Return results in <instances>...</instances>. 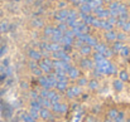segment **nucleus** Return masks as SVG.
<instances>
[{
  "instance_id": "1",
  "label": "nucleus",
  "mask_w": 130,
  "mask_h": 122,
  "mask_svg": "<svg viewBox=\"0 0 130 122\" xmlns=\"http://www.w3.org/2000/svg\"><path fill=\"white\" fill-rule=\"evenodd\" d=\"M39 84L43 87L44 89H51L53 87H56L57 84V77L54 73H48L47 76H41L39 77Z\"/></svg>"
},
{
  "instance_id": "2",
  "label": "nucleus",
  "mask_w": 130,
  "mask_h": 122,
  "mask_svg": "<svg viewBox=\"0 0 130 122\" xmlns=\"http://www.w3.org/2000/svg\"><path fill=\"white\" fill-rule=\"evenodd\" d=\"M110 14H111V16H115V18L125 15V14H128L126 13V6L120 4V3H112L110 5Z\"/></svg>"
},
{
  "instance_id": "3",
  "label": "nucleus",
  "mask_w": 130,
  "mask_h": 122,
  "mask_svg": "<svg viewBox=\"0 0 130 122\" xmlns=\"http://www.w3.org/2000/svg\"><path fill=\"white\" fill-rule=\"evenodd\" d=\"M39 96H41V97H44V98H48V99L52 102V105L58 103V102H59V99H61L59 94H58L57 92L52 91V89H43V91L41 92V94H39Z\"/></svg>"
},
{
  "instance_id": "4",
  "label": "nucleus",
  "mask_w": 130,
  "mask_h": 122,
  "mask_svg": "<svg viewBox=\"0 0 130 122\" xmlns=\"http://www.w3.org/2000/svg\"><path fill=\"white\" fill-rule=\"evenodd\" d=\"M39 69L44 72V73H51L52 72V68H53V62L51 60V59H48V58H44V59H41L39 60Z\"/></svg>"
},
{
  "instance_id": "5",
  "label": "nucleus",
  "mask_w": 130,
  "mask_h": 122,
  "mask_svg": "<svg viewBox=\"0 0 130 122\" xmlns=\"http://www.w3.org/2000/svg\"><path fill=\"white\" fill-rule=\"evenodd\" d=\"M95 49H96L97 53H100V54H102V55H105V57H111V55H112V50H110L105 44L97 43L96 47H95Z\"/></svg>"
},
{
  "instance_id": "6",
  "label": "nucleus",
  "mask_w": 130,
  "mask_h": 122,
  "mask_svg": "<svg viewBox=\"0 0 130 122\" xmlns=\"http://www.w3.org/2000/svg\"><path fill=\"white\" fill-rule=\"evenodd\" d=\"M52 57H53L54 59H58V60H64V62H67V63H70V60H71L70 55H68L64 50H58V52H54V53L52 54Z\"/></svg>"
},
{
  "instance_id": "7",
  "label": "nucleus",
  "mask_w": 130,
  "mask_h": 122,
  "mask_svg": "<svg viewBox=\"0 0 130 122\" xmlns=\"http://www.w3.org/2000/svg\"><path fill=\"white\" fill-rule=\"evenodd\" d=\"M93 11H95L96 16H97L99 19H102V20H105V19H107V18H110V16H111L110 10H105V9H102L101 6H100V8H97V9H95Z\"/></svg>"
},
{
  "instance_id": "8",
  "label": "nucleus",
  "mask_w": 130,
  "mask_h": 122,
  "mask_svg": "<svg viewBox=\"0 0 130 122\" xmlns=\"http://www.w3.org/2000/svg\"><path fill=\"white\" fill-rule=\"evenodd\" d=\"M70 67H71L70 63H67V62H64V60H58V59H56V60L53 62V68H54V69H63V71H66V73H67V69H68Z\"/></svg>"
},
{
  "instance_id": "9",
  "label": "nucleus",
  "mask_w": 130,
  "mask_h": 122,
  "mask_svg": "<svg viewBox=\"0 0 130 122\" xmlns=\"http://www.w3.org/2000/svg\"><path fill=\"white\" fill-rule=\"evenodd\" d=\"M67 97L68 98H72V97H76V96H78L81 92H82V89H81V87L80 86H76V87H71V88H67Z\"/></svg>"
},
{
  "instance_id": "10",
  "label": "nucleus",
  "mask_w": 130,
  "mask_h": 122,
  "mask_svg": "<svg viewBox=\"0 0 130 122\" xmlns=\"http://www.w3.org/2000/svg\"><path fill=\"white\" fill-rule=\"evenodd\" d=\"M43 47L51 53H54V52H58V50H62V47L59 43H48V44H43Z\"/></svg>"
},
{
  "instance_id": "11",
  "label": "nucleus",
  "mask_w": 130,
  "mask_h": 122,
  "mask_svg": "<svg viewBox=\"0 0 130 122\" xmlns=\"http://www.w3.org/2000/svg\"><path fill=\"white\" fill-rule=\"evenodd\" d=\"M52 111H54L57 113H64L67 111V105H64L62 102L54 103V105H52Z\"/></svg>"
},
{
  "instance_id": "12",
  "label": "nucleus",
  "mask_w": 130,
  "mask_h": 122,
  "mask_svg": "<svg viewBox=\"0 0 130 122\" xmlns=\"http://www.w3.org/2000/svg\"><path fill=\"white\" fill-rule=\"evenodd\" d=\"M67 77L71 78V79H76V78L80 77V71L76 67H70L67 69Z\"/></svg>"
},
{
  "instance_id": "13",
  "label": "nucleus",
  "mask_w": 130,
  "mask_h": 122,
  "mask_svg": "<svg viewBox=\"0 0 130 122\" xmlns=\"http://www.w3.org/2000/svg\"><path fill=\"white\" fill-rule=\"evenodd\" d=\"M28 55L32 58V60H41L42 59V53L38 52V50H34V49L29 50L28 52Z\"/></svg>"
},
{
  "instance_id": "14",
  "label": "nucleus",
  "mask_w": 130,
  "mask_h": 122,
  "mask_svg": "<svg viewBox=\"0 0 130 122\" xmlns=\"http://www.w3.org/2000/svg\"><path fill=\"white\" fill-rule=\"evenodd\" d=\"M39 116L43 120H52V112H51L49 108H42L41 112H39Z\"/></svg>"
},
{
  "instance_id": "15",
  "label": "nucleus",
  "mask_w": 130,
  "mask_h": 122,
  "mask_svg": "<svg viewBox=\"0 0 130 122\" xmlns=\"http://www.w3.org/2000/svg\"><path fill=\"white\" fill-rule=\"evenodd\" d=\"M38 102L42 105L43 108H52V102L48 99V98H44V97H38Z\"/></svg>"
},
{
  "instance_id": "16",
  "label": "nucleus",
  "mask_w": 130,
  "mask_h": 122,
  "mask_svg": "<svg viewBox=\"0 0 130 122\" xmlns=\"http://www.w3.org/2000/svg\"><path fill=\"white\" fill-rule=\"evenodd\" d=\"M68 18V11L67 10H61L56 14V19L59 20V22H63V20H67Z\"/></svg>"
},
{
  "instance_id": "17",
  "label": "nucleus",
  "mask_w": 130,
  "mask_h": 122,
  "mask_svg": "<svg viewBox=\"0 0 130 122\" xmlns=\"http://www.w3.org/2000/svg\"><path fill=\"white\" fill-rule=\"evenodd\" d=\"M87 4L91 6L92 10H95V9H97V8H100L102 5V0H88Z\"/></svg>"
},
{
  "instance_id": "18",
  "label": "nucleus",
  "mask_w": 130,
  "mask_h": 122,
  "mask_svg": "<svg viewBox=\"0 0 130 122\" xmlns=\"http://www.w3.org/2000/svg\"><path fill=\"white\" fill-rule=\"evenodd\" d=\"M105 38L110 42L116 40V39H118V33H115V32H112V30H109V32L105 33Z\"/></svg>"
},
{
  "instance_id": "19",
  "label": "nucleus",
  "mask_w": 130,
  "mask_h": 122,
  "mask_svg": "<svg viewBox=\"0 0 130 122\" xmlns=\"http://www.w3.org/2000/svg\"><path fill=\"white\" fill-rule=\"evenodd\" d=\"M67 81H57V84H56V88L58 91H67Z\"/></svg>"
},
{
  "instance_id": "20",
  "label": "nucleus",
  "mask_w": 130,
  "mask_h": 122,
  "mask_svg": "<svg viewBox=\"0 0 130 122\" xmlns=\"http://www.w3.org/2000/svg\"><path fill=\"white\" fill-rule=\"evenodd\" d=\"M118 116H119V112H118V110H110V111L107 112V118L112 120L114 122H115V120L118 118Z\"/></svg>"
},
{
  "instance_id": "21",
  "label": "nucleus",
  "mask_w": 130,
  "mask_h": 122,
  "mask_svg": "<svg viewBox=\"0 0 130 122\" xmlns=\"http://www.w3.org/2000/svg\"><path fill=\"white\" fill-rule=\"evenodd\" d=\"M81 66H82V68H86V69H91L93 66H95V63L92 62V60H88V59H84L82 62H81Z\"/></svg>"
},
{
  "instance_id": "22",
  "label": "nucleus",
  "mask_w": 130,
  "mask_h": 122,
  "mask_svg": "<svg viewBox=\"0 0 130 122\" xmlns=\"http://www.w3.org/2000/svg\"><path fill=\"white\" fill-rule=\"evenodd\" d=\"M72 42H73L72 38H70V37H67V35L63 34V37H62V39H61V42H59V44H63V45H71Z\"/></svg>"
},
{
  "instance_id": "23",
  "label": "nucleus",
  "mask_w": 130,
  "mask_h": 122,
  "mask_svg": "<svg viewBox=\"0 0 130 122\" xmlns=\"http://www.w3.org/2000/svg\"><path fill=\"white\" fill-rule=\"evenodd\" d=\"M92 11V9H91V6L85 3V4H81V13H84V14H90Z\"/></svg>"
},
{
  "instance_id": "24",
  "label": "nucleus",
  "mask_w": 130,
  "mask_h": 122,
  "mask_svg": "<svg viewBox=\"0 0 130 122\" xmlns=\"http://www.w3.org/2000/svg\"><path fill=\"white\" fill-rule=\"evenodd\" d=\"M80 53H81V54H84V55L90 54V53H91V47H90V45H87V44L82 45V47L80 48Z\"/></svg>"
},
{
  "instance_id": "25",
  "label": "nucleus",
  "mask_w": 130,
  "mask_h": 122,
  "mask_svg": "<svg viewBox=\"0 0 130 122\" xmlns=\"http://www.w3.org/2000/svg\"><path fill=\"white\" fill-rule=\"evenodd\" d=\"M114 88L116 91H121L124 88V84H123V81L121 79H115L114 81Z\"/></svg>"
},
{
  "instance_id": "26",
  "label": "nucleus",
  "mask_w": 130,
  "mask_h": 122,
  "mask_svg": "<svg viewBox=\"0 0 130 122\" xmlns=\"http://www.w3.org/2000/svg\"><path fill=\"white\" fill-rule=\"evenodd\" d=\"M54 32H56V29L52 28V27H47V28L44 29V34H45L47 37H52V35L54 34Z\"/></svg>"
},
{
  "instance_id": "27",
  "label": "nucleus",
  "mask_w": 130,
  "mask_h": 122,
  "mask_svg": "<svg viewBox=\"0 0 130 122\" xmlns=\"http://www.w3.org/2000/svg\"><path fill=\"white\" fill-rule=\"evenodd\" d=\"M67 27H68V25H67V24H59V25H58V28H57V29H58V30H59V32H62V33H63V34H64V33H66V32H67V30H68V29H67Z\"/></svg>"
},
{
  "instance_id": "28",
  "label": "nucleus",
  "mask_w": 130,
  "mask_h": 122,
  "mask_svg": "<svg viewBox=\"0 0 130 122\" xmlns=\"http://www.w3.org/2000/svg\"><path fill=\"white\" fill-rule=\"evenodd\" d=\"M120 79H121V81H128V79H129V74H128L125 71H121V72H120Z\"/></svg>"
},
{
  "instance_id": "29",
  "label": "nucleus",
  "mask_w": 130,
  "mask_h": 122,
  "mask_svg": "<svg viewBox=\"0 0 130 122\" xmlns=\"http://www.w3.org/2000/svg\"><path fill=\"white\" fill-rule=\"evenodd\" d=\"M88 87H90L91 89H96V88L99 87V83H97V81L92 79L91 82H88Z\"/></svg>"
},
{
  "instance_id": "30",
  "label": "nucleus",
  "mask_w": 130,
  "mask_h": 122,
  "mask_svg": "<svg viewBox=\"0 0 130 122\" xmlns=\"http://www.w3.org/2000/svg\"><path fill=\"white\" fill-rule=\"evenodd\" d=\"M23 118H24V121L25 122H36L34 121L36 118H34V117H32L30 115H24V116H23Z\"/></svg>"
},
{
  "instance_id": "31",
  "label": "nucleus",
  "mask_w": 130,
  "mask_h": 122,
  "mask_svg": "<svg viewBox=\"0 0 130 122\" xmlns=\"http://www.w3.org/2000/svg\"><path fill=\"white\" fill-rule=\"evenodd\" d=\"M129 48H128V47H123V48H121V50H120V54H123V55H128V54H129Z\"/></svg>"
},
{
  "instance_id": "32",
  "label": "nucleus",
  "mask_w": 130,
  "mask_h": 122,
  "mask_svg": "<svg viewBox=\"0 0 130 122\" xmlns=\"http://www.w3.org/2000/svg\"><path fill=\"white\" fill-rule=\"evenodd\" d=\"M121 48H123V44L121 43H115L114 44V50H121Z\"/></svg>"
},
{
  "instance_id": "33",
  "label": "nucleus",
  "mask_w": 130,
  "mask_h": 122,
  "mask_svg": "<svg viewBox=\"0 0 130 122\" xmlns=\"http://www.w3.org/2000/svg\"><path fill=\"white\" fill-rule=\"evenodd\" d=\"M123 29H124L125 32H130V22H126V23L123 25Z\"/></svg>"
},
{
  "instance_id": "34",
  "label": "nucleus",
  "mask_w": 130,
  "mask_h": 122,
  "mask_svg": "<svg viewBox=\"0 0 130 122\" xmlns=\"http://www.w3.org/2000/svg\"><path fill=\"white\" fill-rule=\"evenodd\" d=\"M87 84V81H86V78H80L78 79V86L81 87V86H86Z\"/></svg>"
},
{
  "instance_id": "35",
  "label": "nucleus",
  "mask_w": 130,
  "mask_h": 122,
  "mask_svg": "<svg viewBox=\"0 0 130 122\" xmlns=\"http://www.w3.org/2000/svg\"><path fill=\"white\" fill-rule=\"evenodd\" d=\"M118 39L119 40H124L125 39V35L124 34H118Z\"/></svg>"
},
{
  "instance_id": "36",
  "label": "nucleus",
  "mask_w": 130,
  "mask_h": 122,
  "mask_svg": "<svg viewBox=\"0 0 130 122\" xmlns=\"http://www.w3.org/2000/svg\"><path fill=\"white\" fill-rule=\"evenodd\" d=\"M105 122H114V121H112V120H110V118H107V120H106Z\"/></svg>"
},
{
  "instance_id": "37",
  "label": "nucleus",
  "mask_w": 130,
  "mask_h": 122,
  "mask_svg": "<svg viewBox=\"0 0 130 122\" xmlns=\"http://www.w3.org/2000/svg\"><path fill=\"white\" fill-rule=\"evenodd\" d=\"M88 122H93V118H92V121H88Z\"/></svg>"
},
{
  "instance_id": "38",
  "label": "nucleus",
  "mask_w": 130,
  "mask_h": 122,
  "mask_svg": "<svg viewBox=\"0 0 130 122\" xmlns=\"http://www.w3.org/2000/svg\"><path fill=\"white\" fill-rule=\"evenodd\" d=\"M128 122H130V120H128Z\"/></svg>"
}]
</instances>
